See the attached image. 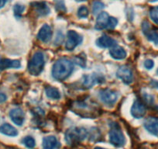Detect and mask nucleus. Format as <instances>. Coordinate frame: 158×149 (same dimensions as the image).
<instances>
[{
  "label": "nucleus",
  "instance_id": "nucleus-33",
  "mask_svg": "<svg viewBox=\"0 0 158 149\" xmlns=\"http://www.w3.org/2000/svg\"><path fill=\"white\" fill-rule=\"evenodd\" d=\"M7 100V96L3 92H0V103H5Z\"/></svg>",
  "mask_w": 158,
  "mask_h": 149
},
{
  "label": "nucleus",
  "instance_id": "nucleus-6",
  "mask_svg": "<svg viewBox=\"0 0 158 149\" xmlns=\"http://www.w3.org/2000/svg\"><path fill=\"white\" fill-rule=\"evenodd\" d=\"M97 106L95 103H94L93 102L89 101V100H78V101H76L75 103L73 105V108H74V110L76 112H78L79 115H82V113H85L86 115H85V117H92V114L95 112L94 111H97Z\"/></svg>",
  "mask_w": 158,
  "mask_h": 149
},
{
  "label": "nucleus",
  "instance_id": "nucleus-32",
  "mask_svg": "<svg viewBox=\"0 0 158 149\" xmlns=\"http://www.w3.org/2000/svg\"><path fill=\"white\" fill-rule=\"evenodd\" d=\"M154 66V62H153V60L151 59H147V60L145 61L144 62V67H145L147 69H151V68H153Z\"/></svg>",
  "mask_w": 158,
  "mask_h": 149
},
{
  "label": "nucleus",
  "instance_id": "nucleus-25",
  "mask_svg": "<svg viewBox=\"0 0 158 149\" xmlns=\"http://www.w3.org/2000/svg\"><path fill=\"white\" fill-rule=\"evenodd\" d=\"M150 16L153 23L158 25V6L153 7L150 10Z\"/></svg>",
  "mask_w": 158,
  "mask_h": 149
},
{
  "label": "nucleus",
  "instance_id": "nucleus-13",
  "mask_svg": "<svg viewBox=\"0 0 158 149\" xmlns=\"http://www.w3.org/2000/svg\"><path fill=\"white\" fill-rule=\"evenodd\" d=\"M10 117L15 124L22 126L25 121V113L21 108H13L10 111Z\"/></svg>",
  "mask_w": 158,
  "mask_h": 149
},
{
  "label": "nucleus",
  "instance_id": "nucleus-3",
  "mask_svg": "<svg viewBox=\"0 0 158 149\" xmlns=\"http://www.w3.org/2000/svg\"><path fill=\"white\" fill-rule=\"evenodd\" d=\"M89 136L86 129L82 127H72L68 129L65 133V141L67 144L74 146L78 144Z\"/></svg>",
  "mask_w": 158,
  "mask_h": 149
},
{
  "label": "nucleus",
  "instance_id": "nucleus-17",
  "mask_svg": "<svg viewBox=\"0 0 158 149\" xmlns=\"http://www.w3.org/2000/svg\"><path fill=\"white\" fill-rule=\"evenodd\" d=\"M36 14L40 16H47L51 12V9L45 2H34L31 4Z\"/></svg>",
  "mask_w": 158,
  "mask_h": 149
},
{
  "label": "nucleus",
  "instance_id": "nucleus-11",
  "mask_svg": "<svg viewBox=\"0 0 158 149\" xmlns=\"http://www.w3.org/2000/svg\"><path fill=\"white\" fill-rule=\"evenodd\" d=\"M131 114L136 119H141L146 114V106L139 99H136L131 107Z\"/></svg>",
  "mask_w": 158,
  "mask_h": 149
},
{
  "label": "nucleus",
  "instance_id": "nucleus-15",
  "mask_svg": "<svg viewBox=\"0 0 158 149\" xmlns=\"http://www.w3.org/2000/svg\"><path fill=\"white\" fill-rule=\"evenodd\" d=\"M146 130L154 136L158 137V117H150L144 121Z\"/></svg>",
  "mask_w": 158,
  "mask_h": 149
},
{
  "label": "nucleus",
  "instance_id": "nucleus-8",
  "mask_svg": "<svg viewBox=\"0 0 158 149\" xmlns=\"http://www.w3.org/2000/svg\"><path fill=\"white\" fill-rule=\"evenodd\" d=\"M105 82V77L101 74L93 73L91 74H85L81 79L82 86L85 89H90L96 84H102Z\"/></svg>",
  "mask_w": 158,
  "mask_h": 149
},
{
  "label": "nucleus",
  "instance_id": "nucleus-18",
  "mask_svg": "<svg viewBox=\"0 0 158 149\" xmlns=\"http://www.w3.org/2000/svg\"><path fill=\"white\" fill-rule=\"evenodd\" d=\"M43 149H58L60 147V144L55 136L45 137L42 143Z\"/></svg>",
  "mask_w": 158,
  "mask_h": 149
},
{
  "label": "nucleus",
  "instance_id": "nucleus-14",
  "mask_svg": "<svg viewBox=\"0 0 158 149\" xmlns=\"http://www.w3.org/2000/svg\"><path fill=\"white\" fill-rule=\"evenodd\" d=\"M53 31L51 27L48 24H44L41 28L40 29L37 33V39L44 43H48L52 38Z\"/></svg>",
  "mask_w": 158,
  "mask_h": 149
},
{
  "label": "nucleus",
  "instance_id": "nucleus-27",
  "mask_svg": "<svg viewBox=\"0 0 158 149\" xmlns=\"http://www.w3.org/2000/svg\"><path fill=\"white\" fill-rule=\"evenodd\" d=\"M89 14V10L85 6H81L80 8L77 10V16L80 18H86L88 17Z\"/></svg>",
  "mask_w": 158,
  "mask_h": 149
},
{
  "label": "nucleus",
  "instance_id": "nucleus-5",
  "mask_svg": "<svg viewBox=\"0 0 158 149\" xmlns=\"http://www.w3.org/2000/svg\"><path fill=\"white\" fill-rule=\"evenodd\" d=\"M118 24V19L113 16H110L106 12L98 13L95 23L96 30H112Z\"/></svg>",
  "mask_w": 158,
  "mask_h": 149
},
{
  "label": "nucleus",
  "instance_id": "nucleus-37",
  "mask_svg": "<svg viewBox=\"0 0 158 149\" xmlns=\"http://www.w3.org/2000/svg\"><path fill=\"white\" fill-rule=\"evenodd\" d=\"M148 1L150 2H156V1H158V0H148Z\"/></svg>",
  "mask_w": 158,
  "mask_h": 149
},
{
  "label": "nucleus",
  "instance_id": "nucleus-10",
  "mask_svg": "<svg viewBox=\"0 0 158 149\" xmlns=\"http://www.w3.org/2000/svg\"><path fill=\"white\" fill-rule=\"evenodd\" d=\"M116 75L125 84H130L133 81V73L131 68L128 66H121L116 72Z\"/></svg>",
  "mask_w": 158,
  "mask_h": 149
},
{
  "label": "nucleus",
  "instance_id": "nucleus-2",
  "mask_svg": "<svg viewBox=\"0 0 158 149\" xmlns=\"http://www.w3.org/2000/svg\"><path fill=\"white\" fill-rule=\"evenodd\" d=\"M45 65V57L42 51H36L28 63V71L33 76L39 75L43 71Z\"/></svg>",
  "mask_w": 158,
  "mask_h": 149
},
{
  "label": "nucleus",
  "instance_id": "nucleus-35",
  "mask_svg": "<svg viewBox=\"0 0 158 149\" xmlns=\"http://www.w3.org/2000/svg\"><path fill=\"white\" fill-rule=\"evenodd\" d=\"M151 86H153V88H156V89H158V82L155 81V80H153L151 82Z\"/></svg>",
  "mask_w": 158,
  "mask_h": 149
},
{
  "label": "nucleus",
  "instance_id": "nucleus-24",
  "mask_svg": "<svg viewBox=\"0 0 158 149\" xmlns=\"http://www.w3.org/2000/svg\"><path fill=\"white\" fill-rule=\"evenodd\" d=\"M104 7L105 4L103 2H102L101 1H98V0H95V1L93 2V3H92V13L94 14L99 13V12L102 9H104Z\"/></svg>",
  "mask_w": 158,
  "mask_h": 149
},
{
  "label": "nucleus",
  "instance_id": "nucleus-38",
  "mask_svg": "<svg viewBox=\"0 0 158 149\" xmlns=\"http://www.w3.org/2000/svg\"><path fill=\"white\" fill-rule=\"evenodd\" d=\"M75 1H77V2H84V1H86V0H75Z\"/></svg>",
  "mask_w": 158,
  "mask_h": 149
},
{
  "label": "nucleus",
  "instance_id": "nucleus-34",
  "mask_svg": "<svg viewBox=\"0 0 158 149\" xmlns=\"http://www.w3.org/2000/svg\"><path fill=\"white\" fill-rule=\"evenodd\" d=\"M9 0H0V9L3 8L6 4L7 3Z\"/></svg>",
  "mask_w": 158,
  "mask_h": 149
},
{
  "label": "nucleus",
  "instance_id": "nucleus-22",
  "mask_svg": "<svg viewBox=\"0 0 158 149\" xmlns=\"http://www.w3.org/2000/svg\"><path fill=\"white\" fill-rule=\"evenodd\" d=\"M45 93L47 96L51 100H59L60 98V92L57 88L53 87V86H47L45 88Z\"/></svg>",
  "mask_w": 158,
  "mask_h": 149
},
{
  "label": "nucleus",
  "instance_id": "nucleus-19",
  "mask_svg": "<svg viewBox=\"0 0 158 149\" xmlns=\"http://www.w3.org/2000/svg\"><path fill=\"white\" fill-rule=\"evenodd\" d=\"M20 67L21 63L19 60H11L0 57V71L8 68H19Z\"/></svg>",
  "mask_w": 158,
  "mask_h": 149
},
{
  "label": "nucleus",
  "instance_id": "nucleus-30",
  "mask_svg": "<svg viewBox=\"0 0 158 149\" xmlns=\"http://www.w3.org/2000/svg\"><path fill=\"white\" fill-rule=\"evenodd\" d=\"M63 40H64V35L62 33V32L59 31L57 33V36L55 37V40H54V44L56 45H60L63 43Z\"/></svg>",
  "mask_w": 158,
  "mask_h": 149
},
{
  "label": "nucleus",
  "instance_id": "nucleus-21",
  "mask_svg": "<svg viewBox=\"0 0 158 149\" xmlns=\"http://www.w3.org/2000/svg\"><path fill=\"white\" fill-rule=\"evenodd\" d=\"M0 133L10 137H16L18 135V130L10 124H3L0 127Z\"/></svg>",
  "mask_w": 158,
  "mask_h": 149
},
{
  "label": "nucleus",
  "instance_id": "nucleus-29",
  "mask_svg": "<svg viewBox=\"0 0 158 149\" xmlns=\"http://www.w3.org/2000/svg\"><path fill=\"white\" fill-rule=\"evenodd\" d=\"M74 62L77 65H78L79 66H81V68H85L86 66V62H85V58L84 57L81 55H77L74 57Z\"/></svg>",
  "mask_w": 158,
  "mask_h": 149
},
{
  "label": "nucleus",
  "instance_id": "nucleus-28",
  "mask_svg": "<svg viewBox=\"0 0 158 149\" xmlns=\"http://www.w3.org/2000/svg\"><path fill=\"white\" fill-rule=\"evenodd\" d=\"M56 8L60 12H66V7H65L64 2L63 0H54Z\"/></svg>",
  "mask_w": 158,
  "mask_h": 149
},
{
  "label": "nucleus",
  "instance_id": "nucleus-20",
  "mask_svg": "<svg viewBox=\"0 0 158 149\" xmlns=\"http://www.w3.org/2000/svg\"><path fill=\"white\" fill-rule=\"evenodd\" d=\"M109 54L112 58L115 60H123L127 57V51L122 47H119L118 45L112 47L109 50Z\"/></svg>",
  "mask_w": 158,
  "mask_h": 149
},
{
  "label": "nucleus",
  "instance_id": "nucleus-1",
  "mask_svg": "<svg viewBox=\"0 0 158 149\" xmlns=\"http://www.w3.org/2000/svg\"><path fill=\"white\" fill-rule=\"evenodd\" d=\"M74 71V64L71 61L62 57L54 64L51 70L52 77L57 81L63 82L71 76Z\"/></svg>",
  "mask_w": 158,
  "mask_h": 149
},
{
  "label": "nucleus",
  "instance_id": "nucleus-36",
  "mask_svg": "<svg viewBox=\"0 0 158 149\" xmlns=\"http://www.w3.org/2000/svg\"><path fill=\"white\" fill-rule=\"evenodd\" d=\"M94 149H106V148H103V147H95Z\"/></svg>",
  "mask_w": 158,
  "mask_h": 149
},
{
  "label": "nucleus",
  "instance_id": "nucleus-12",
  "mask_svg": "<svg viewBox=\"0 0 158 149\" xmlns=\"http://www.w3.org/2000/svg\"><path fill=\"white\" fill-rule=\"evenodd\" d=\"M142 30L146 37L150 41L153 42L155 45H158V31L152 29L150 24L147 21H144L142 23Z\"/></svg>",
  "mask_w": 158,
  "mask_h": 149
},
{
  "label": "nucleus",
  "instance_id": "nucleus-16",
  "mask_svg": "<svg viewBox=\"0 0 158 149\" xmlns=\"http://www.w3.org/2000/svg\"><path fill=\"white\" fill-rule=\"evenodd\" d=\"M96 45L101 48H111L117 45V41L111 36L104 34L97 39Z\"/></svg>",
  "mask_w": 158,
  "mask_h": 149
},
{
  "label": "nucleus",
  "instance_id": "nucleus-7",
  "mask_svg": "<svg viewBox=\"0 0 158 149\" xmlns=\"http://www.w3.org/2000/svg\"><path fill=\"white\" fill-rule=\"evenodd\" d=\"M83 37L74 30H69L67 34V40L65 43V49L71 51L75 49L79 45L82 43Z\"/></svg>",
  "mask_w": 158,
  "mask_h": 149
},
{
  "label": "nucleus",
  "instance_id": "nucleus-23",
  "mask_svg": "<svg viewBox=\"0 0 158 149\" xmlns=\"http://www.w3.org/2000/svg\"><path fill=\"white\" fill-rule=\"evenodd\" d=\"M22 142L27 148L33 149L36 146V141L35 139L31 136H26L25 138H23Z\"/></svg>",
  "mask_w": 158,
  "mask_h": 149
},
{
  "label": "nucleus",
  "instance_id": "nucleus-31",
  "mask_svg": "<svg viewBox=\"0 0 158 149\" xmlns=\"http://www.w3.org/2000/svg\"><path fill=\"white\" fill-rule=\"evenodd\" d=\"M143 99L147 104H152V103H153V101H154V99H153V97L151 95H149V94H147V93L143 94Z\"/></svg>",
  "mask_w": 158,
  "mask_h": 149
},
{
  "label": "nucleus",
  "instance_id": "nucleus-9",
  "mask_svg": "<svg viewBox=\"0 0 158 149\" xmlns=\"http://www.w3.org/2000/svg\"><path fill=\"white\" fill-rule=\"evenodd\" d=\"M99 98L107 106H112L118 100V93L113 89H102L99 92Z\"/></svg>",
  "mask_w": 158,
  "mask_h": 149
},
{
  "label": "nucleus",
  "instance_id": "nucleus-39",
  "mask_svg": "<svg viewBox=\"0 0 158 149\" xmlns=\"http://www.w3.org/2000/svg\"><path fill=\"white\" fill-rule=\"evenodd\" d=\"M157 72H158V70H157Z\"/></svg>",
  "mask_w": 158,
  "mask_h": 149
},
{
  "label": "nucleus",
  "instance_id": "nucleus-26",
  "mask_svg": "<svg viewBox=\"0 0 158 149\" xmlns=\"http://www.w3.org/2000/svg\"><path fill=\"white\" fill-rule=\"evenodd\" d=\"M24 10H25V6L19 3L16 4L13 7V12H14V14L16 17H20Z\"/></svg>",
  "mask_w": 158,
  "mask_h": 149
},
{
  "label": "nucleus",
  "instance_id": "nucleus-4",
  "mask_svg": "<svg viewBox=\"0 0 158 149\" xmlns=\"http://www.w3.org/2000/svg\"><path fill=\"white\" fill-rule=\"evenodd\" d=\"M109 142L115 147H123L125 145L126 138L119 125L116 122H112L109 124Z\"/></svg>",
  "mask_w": 158,
  "mask_h": 149
}]
</instances>
